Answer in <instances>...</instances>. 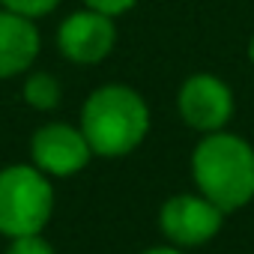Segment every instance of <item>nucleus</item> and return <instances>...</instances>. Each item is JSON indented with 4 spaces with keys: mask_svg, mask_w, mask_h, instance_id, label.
Here are the masks:
<instances>
[{
    "mask_svg": "<svg viewBox=\"0 0 254 254\" xmlns=\"http://www.w3.org/2000/svg\"><path fill=\"white\" fill-rule=\"evenodd\" d=\"M141 254H186V248H180V245H153V248H147V251H141Z\"/></svg>",
    "mask_w": 254,
    "mask_h": 254,
    "instance_id": "obj_13",
    "label": "nucleus"
},
{
    "mask_svg": "<svg viewBox=\"0 0 254 254\" xmlns=\"http://www.w3.org/2000/svg\"><path fill=\"white\" fill-rule=\"evenodd\" d=\"M21 96H24L27 108H33L39 114H51L63 102V87H60L57 75H51V72H30L24 78Z\"/></svg>",
    "mask_w": 254,
    "mask_h": 254,
    "instance_id": "obj_9",
    "label": "nucleus"
},
{
    "mask_svg": "<svg viewBox=\"0 0 254 254\" xmlns=\"http://www.w3.org/2000/svg\"><path fill=\"white\" fill-rule=\"evenodd\" d=\"M30 162L51 180H69L93 162V150L81 126L54 120L30 135Z\"/></svg>",
    "mask_w": 254,
    "mask_h": 254,
    "instance_id": "obj_7",
    "label": "nucleus"
},
{
    "mask_svg": "<svg viewBox=\"0 0 254 254\" xmlns=\"http://www.w3.org/2000/svg\"><path fill=\"white\" fill-rule=\"evenodd\" d=\"M63 0H0V6L3 9H12L18 15H27V18H45L51 12H57V6Z\"/></svg>",
    "mask_w": 254,
    "mask_h": 254,
    "instance_id": "obj_10",
    "label": "nucleus"
},
{
    "mask_svg": "<svg viewBox=\"0 0 254 254\" xmlns=\"http://www.w3.org/2000/svg\"><path fill=\"white\" fill-rule=\"evenodd\" d=\"M42 51V36L33 18L0 6V81L33 69Z\"/></svg>",
    "mask_w": 254,
    "mask_h": 254,
    "instance_id": "obj_8",
    "label": "nucleus"
},
{
    "mask_svg": "<svg viewBox=\"0 0 254 254\" xmlns=\"http://www.w3.org/2000/svg\"><path fill=\"white\" fill-rule=\"evenodd\" d=\"M54 42L72 66H99L117 48V18L84 6L57 24Z\"/></svg>",
    "mask_w": 254,
    "mask_h": 254,
    "instance_id": "obj_6",
    "label": "nucleus"
},
{
    "mask_svg": "<svg viewBox=\"0 0 254 254\" xmlns=\"http://www.w3.org/2000/svg\"><path fill=\"white\" fill-rule=\"evenodd\" d=\"M194 191L233 215L254 200V147L236 132H209L191 150Z\"/></svg>",
    "mask_w": 254,
    "mask_h": 254,
    "instance_id": "obj_2",
    "label": "nucleus"
},
{
    "mask_svg": "<svg viewBox=\"0 0 254 254\" xmlns=\"http://www.w3.org/2000/svg\"><path fill=\"white\" fill-rule=\"evenodd\" d=\"M81 3L90 6V9H96V12H105L111 18H120L126 12H132L138 6V0H81Z\"/></svg>",
    "mask_w": 254,
    "mask_h": 254,
    "instance_id": "obj_12",
    "label": "nucleus"
},
{
    "mask_svg": "<svg viewBox=\"0 0 254 254\" xmlns=\"http://www.w3.org/2000/svg\"><path fill=\"white\" fill-rule=\"evenodd\" d=\"M54 183L33 162L0 168V236L42 233L54 215Z\"/></svg>",
    "mask_w": 254,
    "mask_h": 254,
    "instance_id": "obj_3",
    "label": "nucleus"
},
{
    "mask_svg": "<svg viewBox=\"0 0 254 254\" xmlns=\"http://www.w3.org/2000/svg\"><path fill=\"white\" fill-rule=\"evenodd\" d=\"M227 212H221L209 197L200 191H180L171 194L159 206V230L171 245L180 248H200L209 245L221 227H224Z\"/></svg>",
    "mask_w": 254,
    "mask_h": 254,
    "instance_id": "obj_4",
    "label": "nucleus"
},
{
    "mask_svg": "<svg viewBox=\"0 0 254 254\" xmlns=\"http://www.w3.org/2000/svg\"><path fill=\"white\" fill-rule=\"evenodd\" d=\"M177 114L189 129L200 135L221 132L236 114V96L224 78L212 72H194L177 90Z\"/></svg>",
    "mask_w": 254,
    "mask_h": 254,
    "instance_id": "obj_5",
    "label": "nucleus"
},
{
    "mask_svg": "<svg viewBox=\"0 0 254 254\" xmlns=\"http://www.w3.org/2000/svg\"><path fill=\"white\" fill-rule=\"evenodd\" d=\"M78 126L99 159H123L132 156L150 135L153 114L147 99L129 84H102L96 87L84 105Z\"/></svg>",
    "mask_w": 254,
    "mask_h": 254,
    "instance_id": "obj_1",
    "label": "nucleus"
},
{
    "mask_svg": "<svg viewBox=\"0 0 254 254\" xmlns=\"http://www.w3.org/2000/svg\"><path fill=\"white\" fill-rule=\"evenodd\" d=\"M3 254H57L54 245L42 236V233H27V236H15L6 242Z\"/></svg>",
    "mask_w": 254,
    "mask_h": 254,
    "instance_id": "obj_11",
    "label": "nucleus"
},
{
    "mask_svg": "<svg viewBox=\"0 0 254 254\" xmlns=\"http://www.w3.org/2000/svg\"><path fill=\"white\" fill-rule=\"evenodd\" d=\"M245 54H248V63L254 66V33H251V39H248V48H245Z\"/></svg>",
    "mask_w": 254,
    "mask_h": 254,
    "instance_id": "obj_14",
    "label": "nucleus"
}]
</instances>
